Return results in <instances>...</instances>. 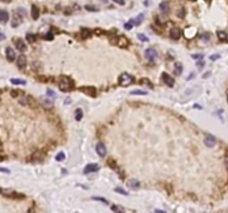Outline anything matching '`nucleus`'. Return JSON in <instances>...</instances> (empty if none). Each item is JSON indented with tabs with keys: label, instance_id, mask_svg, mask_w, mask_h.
<instances>
[{
	"label": "nucleus",
	"instance_id": "f257e3e1",
	"mask_svg": "<svg viewBox=\"0 0 228 213\" xmlns=\"http://www.w3.org/2000/svg\"><path fill=\"white\" fill-rule=\"evenodd\" d=\"M26 15H27V11L25 10L23 8H18L17 10L15 11V13H13V20L11 22L12 27H13V28L18 27L21 22H22V19L26 17Z\"/></svg>",
	"mask_w": 228,
	"mask_h": 213
},
{
	"label": "nucleus",
	"instance_id": "f03ea898",
	"mask_svg": "<svg viewBox=\"0 0 228 213\" xmlns=\"http://www.w3.org/2000/svg\"><path fill=\"white\" fill-rule=\"evenodd\" d=\"M73 86H75V82L69 77H65L63 76V77L60 78V81H59V88H60V90H62V91H69V90L73 89Z\"/></svg>",
	"mask_w": 228,
	"mask_h": 213
},
{
	"label": "nucleus",
	"instance_id": "7ed1b4c3",
	"mask_svg": "<svg viewBox=\"0 0 228 213\" xmlns=\"http://www.w3.org/2000/svg\"><path fill=\"white\" fill-rule=\"evenodd\" d=\"M133 83V77L130 74H128L127 72H124L120 77H119V84L123 87H128Z\"/></svg>",
	"mask_w": 228,
	"mask_h": 213
},
{
	"label": "nucleus",
	"instance_id": "20e7f679",
	"mask_svg": "<svg viewBox=\"0 0 228 213\" xmlns=\"http://www.w3.org/2000/svg\"><path fill=\"white\" fill-rule=\"evenodd\" d=\"M145 57L147 60L154 61L157 58V51L155 49H147L145 51Z\"/></svg>",
	"mask_w": 228,
	"mask_h": 213
},
{
	"label": "nucleus",
	"instance_id": "39448f33",
	"mask_svg": "<svg viewBox=\"0 0 228 213\" xmlns=\"http://www.w3.org/2000/svg\"><path fill=\"white\" fill-rule=\"evenodd\" d=\"M98 170H99V165L96 164V163H91V164L86 165L83 172L85 173H91V172H96V171H98Z\"/></svg>",
	"mask_w": 228,
	"mask_h": 213
},
{
	"label": "nucleus",
	"instance_id": "423d86ee",
	"mask_svg": "<svg viewBox=\"0 0 228 213\" xmlns=\"http://www.w3.org/2000/svg\"><path fill=\"white\" fill-rule=\"evenodd\" d=\"M26 64H27V59H26V57H25L23 54L19 56V58L17 59V66H18V68L22 70V69L26 68Z\"/></svg>",
	"mask_w": 228,
	"mask_h": 213
},
{
	"label": "nucleus",
	"instance_id": "0eeeda50",
	"mask_svg": "<svg viewBox=\"0 0 228 213\" xmlns=\"http://www.w3.org/2000/svg\"><path fill=\"white\" fill-rule=\"evenodd\" d=\"M161 78H163L164 82L166 83L168 87H173V86H174L175 81H174V79H173L169 74H167V73H163V74H161Z\"/></svg>",
	"mask_w": 228,
	"mask_h": 213
},
{
	"label": "nucleus",
	"instance_id": "6e6552de",
	"mask_svg": "<svg viewBox=\"0 0 228 213\" xmlns=\"http://www.w3.org/2000/svg\"><path fill=\"white\" fill-rule=\"evenodd\" d=\"M117 44H118L119 47H121V48H126V47H128L129 41H128V39H127L125 36H120V37L117 39Z\"/></svg>",
	"mask_w": 228,
	"mask_h": 213
},
{
	"label": "nucleus",
	"instance_id": "1a4fd4ad",
	"mask_svg": "<svg viewBox=\"0 0 228 213\" xmlns=\"http://www.w3.org/2000/svg\"><path fill=\"white\" fill-rule=\"evenodd\" d=\"M96 151H97V153H98L100 157H105V154H106V147H105L104 143H101V142L97 143V145H96Z\"/></svg>",
	"mask_w": 228,
	"mask_h": 213
},
{
	"label": "nucleus",
	"instance_id": "9d476101",
	"mask_svg": "<svg viewBox=\"0 0 228 213\" xmlns=\"http://www.w3.org/2000/svg\"><path fill=\"white\" fill-rule=\"evenodd\" d=\"M169 35H170V38H171V39H174V40H178V39L180 38L181 32H180V30H179L178 28L175 27V28H173V29L170 30Z\"/></svg>",
	"mask_w": 228,
	"mask_h": 213
},
{
	"label": "nucleus",
	"instance_id": "9b49d317",
	"mask_svg": "<svg viewBox=\"0 0 228 213\" xmlns=\"http://www.w3.org/2000/svg\"><path fill=\"white\" fill-rule=\"evenodd\" d=\"M80 90L83 92H85L86 94H88V96H90V97H96V89L93 88V87H83V88H80Z\"/></svg>",
	"mask_w": 228,
	"mask_h": 213
},
{
	"label": "nucleus",
	"instance_id": "f8f14e48",
	"mask_svg": "<svg viewBox=\"0 0 228 213\" xmlns=\"http://www.w3.org/2000/svg\"><path fill=\"white\" fill-rule=\"evenodd\" d=\"M6 57H7V59L9 61H13L16 59V53H15V51H13L12 48L8 47L6 49Z\"/></svg>",
	"mask_w": 228,
	"mask_h": 213
},
{
	"label": "nucleus",
	"instance_id": "ddd939ff",
	"mask_svg": "<svg viewBox=\"0 0 228 213\" xmlns=\"http://www.w3.org/2000/svg\"><path fill=\"white\" fill-rule=\"evenodd\" d=\"M204 142H205V144H206L207 147L211 148V147H214V145L216 144V139H215L213 135H207V137L205 138Z\"/></svg>",
	"mask_w": 228,
	"mask_h": 213
},
{
	"label": "nucleus",
	"instance_id": "4468645a",
	"mask_svg": "<svg viewBox=\"0 0 228 213\" xmlns=\"http://www.w3.org/2000/svg\"><path fill=\"white\" fill-rule=\"evenodd\" d=\"M16 48L19 51H21V52L27 50V46L25 44L23 40H21V39H17V40H16Z\"/></svg>",
	"mask_w": 228,
	"mask_h": 213
},
{
	"label": "nucleus",
	"instance_id": "2eb2a0df",
	"mask_svg": "<svg viewBox=\"0 0 228 213\" xmlns=\"http://www.w3.org/2000/svg\"><path fill=\"white\" fill-rule=\"evenodd\" d=\"M39 8L37 7V6H35V5H32V7H31V17H32V19L33 20H37L38 18H39Z\"/></svg>",
	"mask_w": 228,
	"mask_h": 213
},
{
	"label": "nucleus",
	"instance_id": "dca6fc26",
	"mask_svg": "<svg viewBox=\"0 0 228 213\" xmlns=\"http://www.w3.org/2000/svg\"><path fill=\"white\" fill-rule=\"evenodd\" d=\"M159 9L163 13H168L169 12V3L167 1H164L159 5Z\"/></svg>",
	"mask_w": 228,
	"mask_h": 213
},
{
	"label": "nucleus",
	"instance_id": "f3484780",
	"mask_svg": "<svg viewBox=\"0 0 228 213\" xmlns=\"http://www.w3.org/2000/svg\"><path fill=\"white\" fill-rule=\"evenodd\" d=\"M9 19V15L6 10H0V22H7Z\"/></svg>",
	"mask_w": 228,
	"mask_h": 213
},
{
	"label": "nucleus",
	"instance_id": "a211bd4d",
	"mask_svg": "<svg viewBox=\"0 0 228 213\" xmlns=\"http://www.w3.org/2000/svg\"><path fill=\"white\" fill-rule=\"evenodd\" d=\"M139 185H140L139 181H137V180H135V179H131V180L128 181V186H129V188L137 189V188H139Z\"/></svg>",
	"mask_w": 228,
	"mask_h": 213
},
{
	"label": "nucleus",
	"instance_id": "6ab92c4d",
	"mask_svg": "<svg viewBox=\"0 0 228 213\" xmlns=\"http://www.w3.org/2000/svg\"><path fill=\"white\" fill-rule=\"evenodd\" d=\"M181 72H183V64L180 62H176V64H175V74L180 76Z\"/></svg>",
	"mask_w": 228,
	"mask_h": 213
},
{
	"label": "nucleus",
	"instance_id": "aec40b11",
	"mask_svg": "<svg viewBox=\"0 0 228 213\" xmlns=\"http://www.w3.org/2000/svg\"><path fill=\"white\" fill-rule=\"evenodd\" d=\"M218 38H219V40L220 41H225L227 40V33L226 32H224V31H218Z\"/></svg>",
	"mask_w": 228,
	"mask_h": 213
},
{
	"label": "nucleus",
	"instance_id": "412c9836",
	"mask_svg": "<svg viewBox=\"0 0 228 213\" xmlns=\"http://www.w3.org/2000/svg\"><path fill=\"white\" fill-rule=\"evenodd\" d=\"M10 82L12 84H26V81H25V80H22V79H16V78L10 79Z\"/></svg>",
	"mask_w": 228,
	"mask_h": 213
},
{
	"label": "nucleus",
	"instance_id": "4be33fe9",
	"mask_svg": "<svg viewBox=\"0 0 228 213\" xmlns=\"http://www.w3.org/2000/svg\"><path fill=\"white\" fill-rule=\"evenodd\" d=\"M75 118H76L77 121H80L83 119V110L81 109H77L76 110V117Z\"/></svg>",
	"mask_w": 228,
	"mask_h": 213
},
{
	"label": "nucleus",
	"instance_id": "5701e85b",
	"mask_svg": "<svg viewBox=\"0 0 228 213\" xmlns=\"http://www.w3.org/2000/svg\"><path fill=\"white\" fill-rule=\"evenodd\" d=\"M143 20H144V13H140V15H139V16L136 18L135 20H131V21H133V23H134V25H139V23H140V22H141Z\"/></svg>",
	"mask_w": 228,
	"mask_h": 213
},
{
	"label": "nucleus",
	"instance_id": "b1692460",
	"mask_svg": "<svg viewBox=\"0 0 228 213\" xmlns=\"http://www.w3.org/2000/svg\"><path fill=\"white\" fill-rule=\"evenodd\" d=\"M65 159H66V155H65V153L63 152H59L56 155V160H57V161H63Z\"/></svg>",
	"mask_w": 228,
	"mask_h": 213
},
{
	"label": "nucleus",
	"instance_id": "393cba45",
	"mask_svg": "<svg viewBox=\"0 0 228 213\" xmlns=\"http://www.w3.org/2000/svg\"><path fill=\"white\" fill-rule=\"evenodd\" d=\"M26 38H27L28 42H30V43H32V42H35V41H36V36H35V35H32V33H28Z\"/></svg>",
	"mask_w": 228,
	"mask_h": 213
},
{
	"label": "nucleus",
	"instance_id": "a878e982",
	"mask_svg": "<svg viewBox=\"0 0 228 213\" xmlns=\"http://www.w3.org/2000/svg\"><path fill=\"white\" fill-rule=\"evenodd\" d=\"M81 36H83V38L89 37V36H90V31L87 30V29H83V30H81Z\"/></svg>",
	"mask_w": 228,
	"mask_h": 213
},
{
	"label": "nucleus",
	"instance_id": "bb28decb",
	"mask_svg": "<svg viewBox=\"0 0 228 213\" xmlns=\"http://www.w3.org/2000/svg\"><path fill=\"white\" fill-rule=\"evenodd\" d=\"M130 94H140V96H146L147 92L146 91H141V90H136V91H131Z\"/></svg>",
	"mask_w": 228,
	"mask_h": 213
},
{
	"label": "nucleus",
	"instance_id": "cd10ccee",
	"mask_svg": "<svg viewBox=\"0 0 228 213\" xmlns=\"http://www.w3.org/2000/svg\"><path fill=\"white\" fill-rule=\"evenodd\" d=\"M133 26H134V23H133V21L130 20L129 22L125 23V29H127V30H130V29L133 28Z\"/></svg>",
	"mask_w": 228,
	"mask_h": 213
},
{
	"label": "nucleus",
	"instance_id": "c85d7f7f",
	"mask_svg": "<svg viewBox=\"0 0 228 213\" xmlns=\"http://www.w3.org/2000/svg\"><path fill=\"white\" fill-rule=\"evenodd\" d=\"M139 83H141V84H147V86H149L150 88H153V84H151V82L148 81V79H143V80L139 82Z\"/></svg>",
	"mask_w": 228,
	"mask_h": 213
},
{
	"label": "nucleus",
	"instance_id": "c756f323",
	"mask_svg": "<svg viewBox=\"0 0 228 213\" xmlns=\"http://www.w3.org/2000/svg\"><path fill=\"white\" fill-rule=\"evenodd\" d=\"M85 9L88 11H97V8H96L95 6H89V5H87V6L85 7Z\"/></svg>",
	"mask_w": 228,
	"mask_h": 213
},
{
	"label": "nucleus",
	"instance_id": "7c9ffc66",
	"mask_svg": "<svg viewBox=\"0 0 228 213\" xmlns=\"http://www.w3.org/2000/svg\"><path fill=\"white\" fill-rule=\"evenodd\" d=\"M115 191L118 193H121V194H124V195H128V192H127L126 190H124V189H120V188H117Z\"/></svg>",
	"mask_w": 228,
	"mask_h": 213
},
{
	"label": "nucleus",
	"instance_id": "2f4dec72",
	"mask_svg": "<svg viewBox=\"0 0 228 213\" xmlns=\"http://www.w3.org/2000/svg\"><path fill=\"white\" fill-rule=\"evenodd\" d=\"M138 39L140 41H148V38L146 37L145 35H138Z\"/></svg>",
	"mask_w": 228,
	"mask_h": 213
},
{
	"label": "nucleus",
	"instance_id": "473e14b6",
	"mask_svg": "<svg viewBox=\"0 0 228 213\" xmlns=\"http://www.w3.org/2000/svg\"><path fill=\"white\" fill-rule=\"evenodd\" d=\"M185 13H186L185 9H184V8H180V11H179V13H178V17H179V18H183V17L185 16Z\"/></svg>",
	"mask_w": 228,
	"mask_h": 213
},
{
	"label": "nucleus",
	"instance_id": "72a5a7b5",
	"mask_svg": "<svg viewBox=\"0 0 228 213\" xmlns=\"http://www.w3.org/2000/svg\"><path fill=\"white\" fill-rule=\"evenodd\" d=\"M45 39H47V40H52V39H53V35H52L51 32H48V33L46 35Z\"/></svg>",
	"mask_w": 228,
	"mask_h": 213
},
{
	"label": "nucleus",
	"instance_id": "f704fd0d",
	"mask_svg": "<svg viewBox=\"0 0 228 213\" xmlns=\"http://www.w3.org/2000/svg\"><path fill=\"white\" fill-rule=\"evenodd\" d=\"M111 210L113 211H116V212H123V209H120V208H118V206H111Z\"/></svg>",
	"mask_w": 228,
	"mask_h": 213
},
{
	"label": "nucleus",
	"instance_id": "c9c22d12",
	"mask_svg": "<svg viewBox=\"0 0 228 213\" xmlns=\"http://www.w3.org/2000/svg\"><path fill=\"white\" fill-rule=\"evenodd\" d=\"M47 94H48L49 97H53V98L56 97V93L52 91V90H47Z\"/></svg>",
	"mask_w": 228,
	"mask_h": 213
},
{
	"label": "nucleus",
	"instance_id": "e433bc0d",
	"mask_svg": "<svg viewBox=\"0 0 228 213\" xmlns=\"http://www.w3.org/2000/svg\"><path fill=\"white\" fill-rule=\"evenodd\" d=\"M93 200H97V201H101V202H104V203H108V201H107V200L101 199V198H93Z\"/></svg>",
	"mask_w": 228,
	"mask_h": 213
},
{
	"label": "nucleus",
	"instance_id": "4c0bfd02",
	"mask_svg": "<svg viewBox=\"0 0 228 213\" xmlns=\"http://www.w3.org/2000/svg\"><path fill=\"white\" fill-rule=\"evenodd\" d=\"M114 2L118 3V5H125V0H114Z\"/></svg>",
	"mask_w": 228,
	"mask_h": 213
},
{
	"label": "nucleus",
	"instance_id": "58836bf2",
	"mask_svg": "<svg viewBox=\"0 0 228 213\" xmlns=\"http://www.w3.org/2000/svg\"><path fill=\"white\" fill-rule=\"evenodd\" d=\"M194 59H199V58H203V54H194L193 56Z\"/></svg>",
	"mask_w": 228,
	"mask_h": 213
},
{
	"label": "nucleus",
	"instance_id": "ea45409f",
	"mask_svg": "<svg viewBox=\"0 0 228 213\" xmlns=\"http://www.w3.org/2000/svg\"><path fill=\"white\" fill-rule=\"evenodd\" d=\"M197 67H198V68H201V67H204V62H203V61H198V62H197Z\"/></svg>",
	"mask_w": 228,
	"mask_h": 213
},
{
	"label": "nucleus",
	"instance_id": "a19ab883",
	"mask_svg": "<svg viewBox=\"0 0 228 213\" xmlns=\"http://www.w3.org/2000/svg\"><path fill=\"white\" fill-rule=\"evenodd\" d=\"M225 162H226V167H227V169H228V151H227V153H226V155H225Z\"/></svg>",
	"mask_w": 228,
	"mask_h": 213
},
{
	"label": "nucleus",
	"instance_id": "79ce46f5",
	"mask_svg": "<svg viewBox=\"0 0 228 213\" xmlns=\"http://www.w3.org/2000/svg\"><path fill=\"white\" fill-rule=\"evenodd\" d=\"M219 58V56L218 54H215V56H210V59L211 60H216V59H218Z\"/></svg>",
	"mask_w": 228,
	"mask_h": 213
},
{
	"label": "nucleus",
	"instance_id": "37998d69",
	"mask_svg": "<svg viewBox=\"0 0 228 213\" xmlns=\"http://www.w3.org/2000/svg\"><path fill=\"white\" fill-rule=\"evenodd\" d=\"M5 39H6V36L3 33H0V41L5 40Z\"/></svg>",
	"mask_w": 228,
	"mask_h": 213
},
{
	"label": "nucleus",
	"instance_id": "c03bdc74",
	"mask_svg": "<svg viewBox=\"0 0 228 213\" xmlns=\"http://www.w3.org/2000/svg\"><path fill=\"white\" fill-rule=\"evenodd\" d=\"M0 171H2V172H9V171H8V170H6V169H3V168H1V169H0Z\"/></svg>",
	"mask_w": 228,
	"mask_h": 213
},
{
	"label": "nucleus",
	"instance_id": "a18cd8bd",
	"mask_svg": "<svg viewBox=\"0 0 228 213\" xmlns=\"http://www.w3.org/2000/svg\"><path fill=\"white\" fill-rule=\"evenodd\" d=\"M1 2H10L11 0H0Z\"/></svg>",
	"mask_w": 228,
	"mask_h": 213
},
{
	"label": "nucleus",
	"instance_id": "49530a36",
	"mask_svg": "<svg viewBox=\"0 0 228 213\" xmlns=\"http://www.w3.org/2000/svg\"><path fill=\"white\" fill-rule=\"evenodd\" d=\"M101 1H103V2H105V3H107V2H108V0H101Z\"/></svg>",
	"mask_w": 228,
	"mask_h": 213
},
{
	"label": "nucleus",
	"instance_id": "de8ad7c7",
	"mask_svg": "<svg viewBox=\"0 0 228 213\" xmlns=\"http://www.w3.org/2000/svg\"><path fill=\"white\" fill-rule=\"evenodd\" d=\"M227 101H228V97H227Z\"/></svg>",
	"mask_w": 228,
	"mask_h": 213
},
{
	"label": "nucleus",
	"instance_id": "09e8293b",
	"mask_svg": "<svg viewBox=\"0 0 228 213\" xmlns=\"http://www.w3.org/2000/svg\"><path fill=\"white\" fill-rule=\"evenodd\" d=\"M191 1H194V0H191Z\"/></svg>",
	"mask_w": 228,
	"mask_h": 213
}]
</instances>
